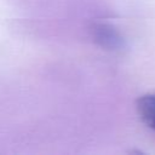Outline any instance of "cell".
Listing matches in <instances>:
<instances>
[{"mask_svg":"<svg viewBox=\"0 0 155 155\" xmlns=\"http://www.w3.org/2000/svg\"><path fill=\"white\" fill-rule=\"evenodd\" d=\"M137 113L140 120L155 131V94H144L137 99Z\"/></svg>","mask_w":155,"mask_h":155,"instance_id":"2","label":"cell"},{"mask_svg":"<svg viewBox=\"0 0 155 155\" xmlns=\"http://www.w3.org/2000/svg\"><path fill=\"white\" fill-rule=\"evenodd\" d=\"M93 41L105 50H120L124 47L125 41L120 31L109 23H96L91 28Z\"/></svg>","mask_w":155,"mask_h":155,"instance_id":"1","label":"cell"}]
</instances>
